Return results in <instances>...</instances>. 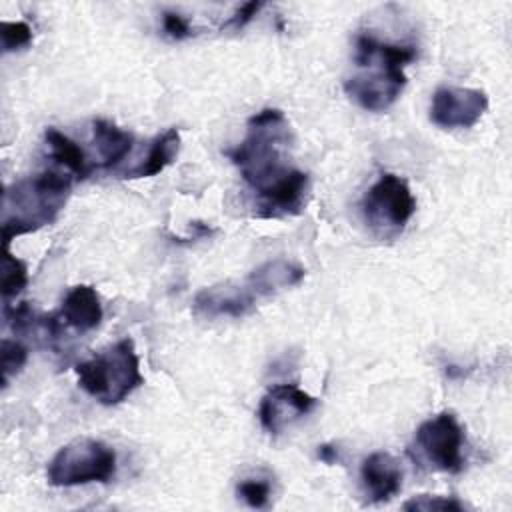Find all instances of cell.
Segmentation results:
<instances>
[{
    "label": "cell",
    "instance_id": "obj_1",
    "mask_svg": "<svg viewBox=\"0 0 512 512\" xmlns=\"http://www.w3.org/2000/svg\"><path fill=\"white\" fill-rule=\"evenodd\" d=\"M416 58L412 44H392L378 40L374 34L356 36L354 60L358 74L344 82V92L368 112L388 110L406 86L404 68Z\"/></svg>",
    "mask_w": 512,
    "mask_h": 512
},
{
    "label": "cell",
    "instance_id": "obj_2",
    "mask_svg": "<svg viewBox=\"0 0 512 512\" xmlns=\"http://www.w3.org/2000/svg\"><path fill=\"white\" fill-rule=\"evenodd\" d=\"M290 144L292 130L286 114L278 108H264L248 118L244 140L226 150V156L244 182L258 192L292 168L286 166Z\"/></svg>",
    "mask_w": 512,
    "mask_h": 512
},
{
    "label": "cell",
    "instance_id": "obj_3",
    "mask_svg": "<svg viewBox=\"0 0 512 512\" xmlns=\"http://www.w3.org/2000/svg\"><path fill=\"white\" fill-rule=\"evenodd\" d=\"M304 268L286 258L266 260L256 266L242 282H222L202 288L194 296V312L204 318H240L256 308L262 298L302 282Z\"/></svg>",
    "mask_w": 512,
    "mask_h": 512
},
{
    "label": "cell",
    "instance_id": "obj_4",
    "mask_svg": "<svg viewBox=\"0 0 512 512\" xmlns=\"http://www.w3.org/2000/svg\"><path fill=\"white\" fill-rule=\"evenodd\" d=\"M70 190V176L56 170H44L8 186L2 198L4 248L10 246L12 238L52 224L66 206Z\"/></svg>",
    "mask_w": 512,
    "mask_h": 512
},
{
    "label": "cell",
    "instance_id": "obj_5",
    "mask_svg": "<svg viewBox=\"0 0 512 512\" xmlns=\"http://www.w3.org/2000/svg\"><path fill=\"white\" fill-rule=\"evenodd\" d=\"M80 388L104 406H116L144 384L132 338H120L92 358L76 364Z\"/></svg>",
    "mask_w": 512,
    "mask_h": 512
},
{
    "label": "cell",
    "instance_id": "obj_6",
    "mask_svg": "<svg viewBox=\"0 0 512 512\" xmlns=\"http://www.w3.org/2000/svg\"><path fill=\"white\" fill-rule=\"evenodd\" d=\"M116 474V452L102 440L76 438L64 444L50 460L46 480L50 486H82L110 482Z\"/></svg>",
    "mask_w": 512,
    "mask_h": 512
},
{
    "label": "cell",
    "instance_id": "obj_7",
    "mask_svg": "<svg viewBox=\"0 0 512 512\" xmlns=\"http://www.w3.org/2000/svg\"><path fill=\"white\" fill-rule=\"evenodd\" d=\"M362 212L374 230L400 232L416 212V198L402 176L386 172L364 194Z\"/></svg>",
    "mask_w": 512,
    "mask_h": 512
},
{
    "label": "cell",
    "instance_id": "obj_8",
    "mask_svg": "<svg viewBox=\"0 0 512 512\" xmlns=\"http://www.w3.org/2000/svg\"><path fill=\"white\" fill-rule=\"evenodd\" d=\"M414 440L420 454L434 470L458 474L464 468V430L452 412L444 410L424 420Z\"/></svg>",
    "mask_w": 512,
    "mask_h": 512
},
{
    "label": "cell",
    "instance_id": "obj_9",
    "mask_svg": "<svg viewBox=\"0 0 512 512\" xmlns=\"http://www.w3.org/2000/svg\"><path fill=\"white\" fill-rule=\"evenodd\" d=\"M488 110V96L478 88L440 86L432 94L430 120L432 124L452 128H472Z\"/></svg>",
    "mask_w": 512,
    "mask_h": 512
},
{
    "label": "cell",
    "instance_id": "obj_10",
    "mask_svg": "<svg viewBox=\"0 0 512 512\" xmlns=\"http://www.w3.org/2000/svg\"><path fill=\"white\" fill-rule=\"evenodd\" d=\"M316 404V398L296 384H276L262 396L258 406V420L268 434L276 436L296 420L310 414Z\"/></svg>",
    "mask_w": 512,
    "mask_h": 512
},
{
    "label": "cell",
    "instance_id": "obj_11",
    "mask_svg": "<svg viewBox=\"0 0 512 512\" xmlns=\"http://www.w3.org/2000/svg\"><path fill=\"white\" fill-rule=\"evenodd\" d=\"M310 192V178L298 168H290L284 176L268 184L256 194V216L258 218H284L300 214L306 206Z\"/></svg>",
    "mask_w": 512,
    "mask_h": 512
},
{
    "label": "cell",
    "instance_id": "obj_12",
    "mask_svg": "<svg viewBox=\"0 0 512 512\" xmlns=\"http://www.w3.org/2000/svg\"><path fill=\"white\" fill-rule=\"evenodd\" d=\"M360 480L370 502H388L400 492L402 468L392 454L372 452L362 462Z\"/></svg>",
    "mask_w": 512,
    "mask_h": 512
},
{
    "label": "cell",
    "instance_id": "obj_13",
    "mask_svg": "<svg viewBox=\"0 0 512 512\" xmlns=\"http://www.w3.org/2000/svg\"><path fill=\"white\" fill-rule=\"evenodd\" d=\"M104 316L100 294L88 284H76L62 300L60 318L78 332H88L100 326Z\"/></svg>",
    "mask_w": 512,
    "mask_h": 512
},
{
    "label": "cell",
    "instance_id": "obj_14",
    "mask_svg": "<svg viewBox=\"0 0 512 512\" xmlns=\"http://www.w3.org/2000/svg\"><path fill=\"white\" fill-rule=\"evenodd\" d=\"M92 134L100 154L98 168H112L120 164L130 154L134 144V136L128 130L116 126L106 118H96L92 122Z\"/></svg>",
    "mask_w": 512,
    "mask_h": 512
},
{
    "label": "cell",
    "instance_id": "obj_15",
    "mask_svg": "<svg viewBox=\"0 0 512 512\" xmlns=\"http://www.w3.org/2000/svg\"><path fill=\"white\" fill-rule=\"evenodd\" d=\"M180 150V132L178 128H168L158 134L148 148V156L132 170H128L122 178H150L160 174L166 166L174 162Z\"/></svg>",
    "mask_w": 512,
    "mask_h": 512
},
{
    "label": "cell",
    "instance_id": "obj_16",
    "mask_svg": "<svg viewBox=\"0 0 512 512\" xmlns=\"http://www.w3.org/2000/svg\"><path fill=\"white\" fill-rule=\"evenodd\" d=\"M46 144L50 148V156L62 164L64 168H68L78 180H84L90 172H92V164L88 162L84 150L66 134H62L56 128H46L44 132Z\"/></svg>",
    "mask_w": 512,
    "mask_h": 512
},
{
    "label": "cell",
    "instance_id": "obj_17",
    "mask_svg": "<svg viewBox=\"0 0 512 512\" xmlns=\"http://www.w3.org/2000/svg\"><path fill=\"white\" fill-rule=\"evenodd\" d=\"M28 284V268L26 264L16 258L8 248H4L2 258V298L10 300L18 296Z\"/></svg>",
    "mask_w": 512,
    "mask_h": 512
},
{
    "label": "cell",
    "instance_id": "obj_18",
    "mask_svg": "<svg viewBox=\"0 0 512 512\" xmlns=\"http://www.w3.org/2000/svg\"><path fill=\"white\" fill-rule=\"evenodd\" d=\"M26 360H28V348L22 342L2 338V344H0V376H2V386L4 388L8 386V380L24 368Z\"/></svg>",
    "mask_w": 512,
    "mask_h": 512
},
{
    "label": "cell",
    "instance_id": "obj_19",
    "mask_svg": "<svg viewBox=\"0 0 512 512\" xmlns=\"http://www.w3.org/2000/svg\"><path fill=\"white\" fill-rule=\"evenodd\" d=\"M0 38H2V50L14 52L32 42V28L28 22L16 20V22H0Z\"/></svg>",
    "mask_w": 512,
    "mask_h": 512
},
{
    "label": "cell",
    "instance_id": "obj_20",
    "mask_svg": "<svg viewBox=\"0 0 512 512\" xmlns=\"http://www.w3.org/2000/svg\"><path fill=\"white\" fill-rule=\"evenodd\" d=\"M270 492H272V486L266 478H246L236 488V494L250 508H264L270 500Z\"/></svg>",
    "mask_w": 512,
    "mask_h": 512
},
{
    "label": "cell",
    "instance_id": "obj_21",
    "mask_svg": "<svg viewBox=\"0 0 512 512\" xmlns=\"http://www.w3.org/2000/svg\"><path fill=\"white\" fill-rule=\"evenodd\" d=\"M402 508L404 510H424V512H430V510H454V512H460V510H464V504L460 500L448 498V496L420 494V496H414L408 502H404Z\"/></svg>",
    "mask_w": 512,
    "mask_h": 512
},
{
    "label": "cell",
    "instance_id": "obj_22",
    "mask_svg": "<svg viewBox=\"0 0 512 512\" xmlns=\"http://www.w3.org/2000/svg\"><path fill=\"white\" fill-rule=\"evenodd\" d=\"M162 28L172 40H184L194 34L186 16H182L180 12H172V10L162 12Z\"/></svg>",
    "mask_w": 512,
    "mask_h": 512
},
{
    "label": "cell",
    "instance_id": "obj_23",
    "mask_svg": "<svg viewBox=\"0 0 512 512\" xmlns=\"http://www.w3.org/2000/svg\"><path fill=\"white\" fill-rule=\"evenodd\" d=\"M262 8H264V2H260V0L246 2V4H242L240 8H236V12L222 24V28H236V30H240V28H244Z\"/></svg>",
    "mask_w": 512,
    "mask_h": 512
},
{
    "label": "cell",
    "instance_id": "obj_24",
    "mask_svg": "<svg viewBox=\"0 0 512 512\" xmlns=\"http://www.w3.org/2000/svg\"><path fill=\"white\" fill-rule=\"evenodd\" d=\"M318 458L326 464H334L338 460V450L330 444H322V446H318Z\"/></svg>",
    "mask_w": 512,
    "mask_h": 512
}]
</instances>
